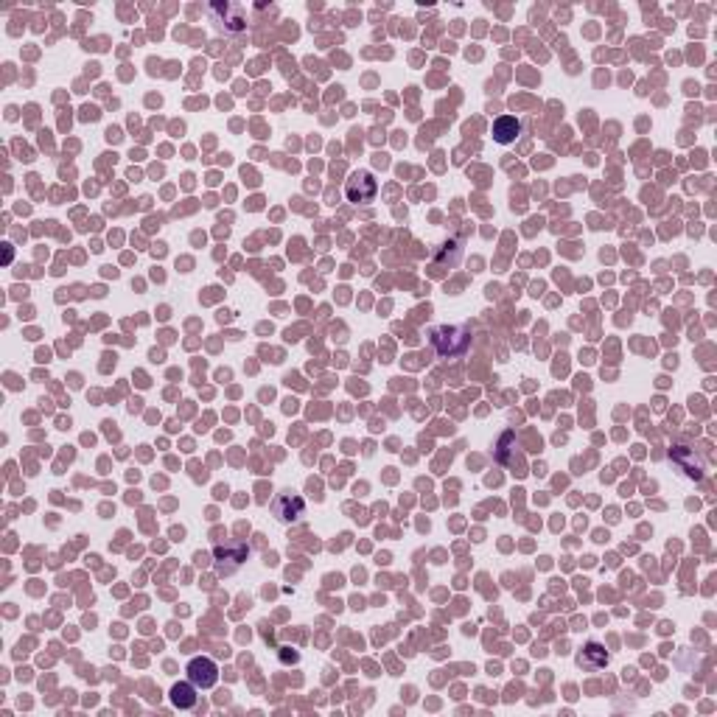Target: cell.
Listing matches in <instances>:
<instances>
[{"label":"cell","instance_id":"obj_1","mask_svg":"<svg viewBox=\"0 0 717 717\" xmlns=\"http://www.w3.org/2000/svg\"><path fill=\"white\" fill-rule=\"evenodd\" d=\"M185 673H188V684H194L197 689H213L219 684V667L207 656L191 659L188 667H185Z\"/></svg>","mask_w":717,"mask_h":717},{"label":"cell","instance_id":"obj_2","mask_svg":"<svg viewBox=\"0 0 717 717\" xmlns=\"http://www.w3.org/2000/svg\"><path fill=\"white\" fill-rule=\"evenodd\" d=\"M376 191H378V185H376V180H373V174H370V171H356V174L348 180V185H345L348 200L356 202V205L373 202Z\"/></svg>","mask_w":717,"mask_h":717},{"label":"cell","instance_id":"obj_3","mask_svg":"<svg viewBox=\"0 0 717 717\" xmlns=\"http://www.w3.org/2000/svg\"><path fill=\"white\" fill-rule=\"evenodd\" d=\"M275 516L278 521L289 524V521H297L303 516V499L300 496H292V493H280L278 502H275Z\"/></svg>","mask_w":717,"mask_h":717},{"label":"cell","instance_id":"obj_4","mask_svg":"<svg viewBox=\"0 0 717 717\" xmlns=\"http://www.w3.org/2000/svg\"><path fill=\"white\" fill-rule=\"evenodd\" d=\"M518 129H521V123H518L513 115H505V118H499L493 123V138H496L499 143H513Z\"/></svg>","mask_w":717,"mask_h":717},{"label":"cell","instance_id":"obj_5","mask_svg":"<svg viewBox=\"0 0 717 717\" xmlns=\"http://www.w3.org/2000/svg\"><path fill=\"white\" fill-rule=\"evenodd\" d=\"M577 661H580V667H602V664L608 661V653H605L599 644L592 641V644H586V650L580 653Z\"/></svg>","mask_w":717,"mask_h":717},{"label":"cell","instance_id":"obj_6","mask_svg":"<svg viewBox=\"0 0 717 717\" xmlns=\"http://www.w3.org/2000/svg\"><path fill=\"white\" fill-rule=\"evenodd\" d=\"M191 686H194V684H191ZM191 686H188V684H177V686L171 689L174 706H180V709H194V706H197V695H194Z\"/></svg>","mask_w":717,"mask_h":717}]
</instances>
